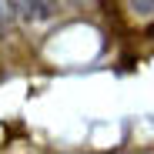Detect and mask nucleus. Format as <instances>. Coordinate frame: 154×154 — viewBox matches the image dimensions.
Listing matches in <instances>:
<instances>
[{
    "instance_id": "1",
    "label": "nucleus",
    "mask_w": 154,
    "mask_h": 154,
    "mask_svg": "<svg viewBox=\"0 0 154 154\" xmlns=\"http://www.w3.org/2000/svg\"><path fill=\"white\" fill-rule=\"evenodd\" d=\"M10 7H14V17H20L23 23H47L57 14L54 0H10Z\"/></svg>"
},
{
    "instance_id": "2",
    "label": "nucleus",
    "mask_w": 154,
    "mask_h": 154,
    "mask_svg": "<svg viewBox=\"0 0 154 154\" xmlns=\"http://www.w3.org/2000/svg\"><path fill=\"white\" fill-rule=\"evenodd\" d=\"M14 7H10V0H0V37L4 34H10V27H14Z\"/></svg>"
},
{
    "instance_id": "3",
    "label": "nucleus",
    "mask_w": 154,
    "mask_h": 154,
    "mask_svg": "<svg viewBox=\"0 0 154 154\" xmlns=\"http://www.w3.org/2000/svg\"><path fill=\"white\" fill-rule=\"evenodd\" d=\"M137 17H154V0H127Z\"/></svg>"
}]
</instances>
